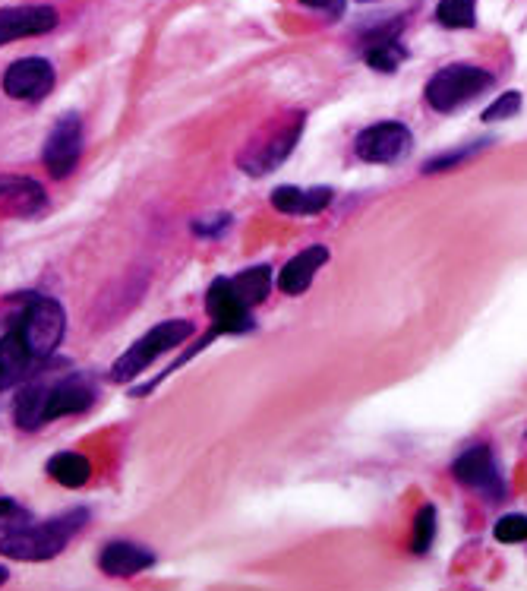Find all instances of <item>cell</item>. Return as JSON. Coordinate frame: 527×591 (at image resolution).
Instances as JSON below:
<instances>
[{"mask_svg": "<svg viewBox=\"0 0 527 591\" xmlns=\"http://www.w3.org/2000/svg\"><path fill=\"white\" fill-rule=\"evenodd\" d=\"M521 111V92L509 89V92H502L499 98H493L490 105L483 108V121L486 124H493V121H509V117H515Z\"/></svg>", "mask_w": 527, "mask_h": 591, "instance_id": "cell-24", "label": "cell"}, {"mask_svg": "<svg viewBox=\"0 0 527 591\" xmlns=\"http://www.w3.org/2000/svg\"><path fill=\"white\" fill-rule=\"evenodd\" d=\"M231 225L228 215H212V219H199L193 222V231L202 234V238H209V234H218V231H225Z\"/></svg>", "mask_w": 527, "mask_h": 591, "instance_id": "cell-26", "label": "cell"}, {"mask_svg": "<svg viewBox=\"0 0 527 591\" xmlns=\"http://www.w3.org/2000/svg\"><path fill=\"white\" fill-rule=\"evenodd\" d=\"M155 563V554L143 544H133V541H111L101 547L98 554V566L101 573L111 576V579H130L139 576L143 569H149Z\"/></svg>", "mask_w": 527, "mask_h": 591, "instance_id": "cell-16", "label": "cell"}, {"mask_svg": "<svg viewBox=\"0 0 527 591\" xmlns=\"http://www.w3.org/2000/svg\"><path fill=\"white\" fill-rule=\"evenodd\" d=\"M300 133H303V114L297 117V121H291L281 133L269 136L266 143H259L250 152H243L240 155V168L247 174H253V177L269 174L272 168H278L294 152V146L300 143Z\"/></svg>", "mask_w": 527, "mask_h": 591, "instance_id": "cell-12", "label": "cell"}, {"mask_svg": "<svg viewBox=\"0 0 527 591\" xmlns=\"http://www.w3.org/2000/svg\"><path fill=\"white\" fill-rule=\"evenodd\" d=\"M414 149V133L401 121H379L357 133L354 155L367 165H392L408 159Z\"/></svg>", "mask_w": 527, "mask_h": 591, "instance_id": "cell-6", "label": "cell"}, {"mask_svg": "<svg viewBox=\"0 0 527 591\" xmlns=\"http://www.w3.org/2000/svg\"><path fill=\"white\" fill-rule=\"evenodd\" d=\"M335 200L332 187H275L272 190V206L285 215H316Z\"/></svg>", "mask_w": 527, "mask_h": 591, "instance_id": "cell-17", "label": "cell"}, {"mask_svg": "<svg viewBox=\"0 0 527 591\" xmlns=\"http://www.w3.org/2000/svg\"><path fill=\"white\" fill-rule=\"evenodd\" d=\"M360 4H370V0H360Z\"/></svg>", "mask_w": 527, "mask_h": 591, "instance_id": "cell-30", "label": "cell"}, {"mask_svg": "<svg viewBox=\"0 0 527 591\" xmlns=\"http://www.w3.org/2000/svg\"><path fill=\"white\" fill-rule=\"evenodd\" d=\"M493 538L499 544H521L527 541V516L521 512H509V516H502L493 528Z\"/></svg>", "mask_w": 527, "mask_h": 591, "instance_id": "cell-25", "label": "cell"}, {"mask_svg": "<svg viewBox=\"0 0 527 591\" xmlns=\"http://www.w3.org/2000/svg\"><path fill=\"white\" fill-rule=\"evenodd\" d=\"M86 522H89V512L73 509V512H64V516L48 519V522L13 528L0 538V554L10 560H26V563L54 560L57 554H64L67 544L83 531Z\"/></svg>", "mask_w": 527, "mask_h": 591, "instance_id": "cell-2", "label": "cell"}, {"mask_svg": "<svg viewBox=\"0 0 527 591\" xmlns=\"http://www.w3.org/2000/svg\"><path fill=\"white\" fill-rule=\"evenodd\" d=\"M35 370H38V361L32 358L23 332L13 323L4 336H0V392L19 386L26 377H32Z\"/></svg>", "mask_w": 527, "mask_h": 591, "instance_id": "cell-15", "label": "cell"}, {"mask_svg": "<svg viewBox=\"0 0 527 591\" xmlns=\"http://www.w3.org/2000/svg\"><path fill=\"white\" fill-rule=\"evenodd\" d=\"M493 146V140H480V143H468L464 149H455V152H442V155H436V159H430L427 162V174H439V171H452V168H458V165H464V162H471L474 155H480L483 149H490Z\"/></svg>", "mask_w": 527, "mask_h": 591, "instance_id": "cell-23", "label": "cell"}, {"mask_svg": "<svg viewBox=\"0 0 527 591\" xmlns=\"http://www.w3.org/2000/svg\"><path fill=\"white\" fill-rule=\"evenodd\" d=\"M363 57H367V64L379 73H395L398 64L404 61V48L395 38H376V42L363 51Z\"/></svg>", "mask_w": 527, "mask_h": 591, "instance_id": "cell-21", "label": "cell"}, {"mask_svg": "<svg viewBox=\"0 0 527 591\" xmlns=\"http://www.w3.org/2000/svg\"><path fill=\"white\" fill-rule=\"evenodd\" d=\"M48 475L60 487L76 490L92 478V462L83 456V452H57V456L48 459Z\"/></svg>", "mask_w": 527, "mask_h": 591, "instance_id": "cell-18", "label": "cell"}, {"mask_svg": "<svg viewBox=\"0 0 527 591\" xmlns=\"http://www.w3.org/2000/svg\"><path fill=\"white\" fill-rule=\"evenodd\" d=\"M98 399L86 373H64L54 380H35L16 396L13 418L23 430H38L64 415H83Z\"/></svg>", "mask_w": 527, "mask_h": 591, "instance_id": "cell-1", "label": "cell"}, {"mask_svg": "<svg viewBox=\"0 0 527 591\" xmlns=\"http://www.w3.org/2000/svg\"><path fill=\"white\" fill-rule=\"evenodd\" d=\"M54 89V67L45 57H23L4 73V92L16 102H42Z\"/></svg>", "mask_w": 527, "mask_h": 591, "instance_id": "cell-10", "label": "cell"}, {"mask_svg": "<svg viewBox=\"0 0 527 591\" xmlns=\"http://www.w3.org/2000/svg\"><path fill=\"white\" fill-rule=\"evenodd\" d=\"M231 285L240 294L243 304H247V307H259L272 294L275 279H272V269L269 266H253V269H243L240 275H234Z\"/></svg>", "mask_w": 527, "mask_h": 591, "instance_id": "cell-19", "label": "cell"}, {"mask_svg": "<svg viewBox=\"0 0 527 591\" xmlns=\"http://www.w3.org/2000/svg\"><path fill=\"white\" fill-rule=\"evenodd\" d=\"M48 206L45 187L32 177H0V215L7 219H32Z\"/></svg>", "mask_w": 527, "mask_h": 591, "instance_id": "cell-13", "label": "cell"}, {"mask_svg": "<svg viewBox=\"0 0 527 591\" xmlns=\"http://www.w3.org/2000/svg\"><path fill=\"white\" fill-rule=\"evenodd\" d=\"M452 475L458 484L477 490V494L490 497V500H499L505 494V481H502V471L496 465V456L490 446H471L464 449L461 456L452 462Z\"/></svg>", "mask_w": 527, "mask_h": 591, "instance_id": "cell-9", "label": "cell"}, {"mask_svg": "<svg viewBox=\"0 0 527 591\" xmlns=\"http://www.w3.org/2000/svg\"><path fill=\"white\" fill-rule=\"evenodd\" d=\"M300 7L322 10V13H329V16H341L344 13V0H300Z\"/></svg>", "mask_w": 527, "mask_h": 591, "instance_id": "cell-27", "label": "cell"}, {"mask_svg": "<svg viewBox=\"0 0 527 591\" xmlns=\"http://www.w3.org/2000/svg\"><path fill=\"white\" fill-rule=\"evenodd\" d=\"M436 19L445 29H474L477 26V0H439Z\"/></svg>", "mask_w": 527, "mask_h": 591, "instance_id": "cell-20", "label": "cell"}, {"mask_svg": "<svg viewBox=\"0 0 527 591\" xmlns=\"http://www.w3.org/2000/svg\"><path fill=\"white\" fill-rule=\"evenodd\" d=\"M10 579V573H7V566H0V588H4V582Z\"/></svg>", "mask_w": 527, "mask_h": 591, "instance_id": "cell-29", "label": "cell"}, {"mask_svg": "<svg viewBox=\"0 0 527 591\" xmlns=\"http://www.w3.org/2000/svg\"><path fill=\"white\" fill-rule=\"evenodd\" d=\"M13 323L19 326V332H23L32 358L38 364H45L57 351V345L64 342L67 313H64V307H60V301L45 298V294H29L23 313H19Z\"/></svg>", "mask_w": 527, "mask_h": 591, "instance_id": "cell-5", "label": "cell"}, {"mask_svg": "<svg viewBox=\"0 0 527 591\" xmlns=\"http://www.w3.org/2000/svg\"><path fill=\"white\" fill-rule=\"evenodd\" d=\"M436 528H439V516H436V506L427 503L414 519V535H411V550L417 557L430 554V547L436 541Z\"/></svg>", "mask_w": 527, "mask_h": 591, "instance_id": "cell-22", "label": "cell"}, {"mask_svg": "<svg viewBox=\"0 0 527 591\" xmlns=\"http://www.w3.org/2000/svg\"><path fill=\"white\" fill-rule=\"evenodd\" d=\"M329 256H332L329 247H322V244H313L307 250H300L297 256H291V260L281 266L278 279H275L278 291L288 294V298H300V294L313 285L316 272L329 263Z\"/></svg>", "mask_w": 527, "mask_h": 591, "instance_id": "cell-14", "label": "cell"}, {"mask_svg": "<svg viewBox=\"0 0 527 591\" xmlns=\"http://www.w3.org/2000/svg\"><path fill=\"white\" fill-rule=\"evenodd\" d=\"M493 83L496 80L490 70L474 67V64H449L430 76L427 89H423V98H427V105L433 111L452 114L468 102H474V98L483 95Z\"/></svg>", "mask_w": 527, "mask_h": 591, "instance_id": "cell-4", "label": "cell"}, {"mask_svg": "<svg viewBox=\"0 0 527 591\" xmlns=\"http://www.w3.org/2000/svg\"><path fill=\"white\" fill-rule=\"evenodd\" d=\"M57 10L48 4H29V7H4L0 10V48L13 45L19 38L45 35L57 26Z\"/></svg>", "mask_w": 527, "mask_h": 591, "instance_id": "cell-11", "label": "cell"}, {"mask_svg": "<svg viewBox=\"0 0 527 591\" xmlns=\"http://www.w3.org/2000/svg\"><path fill=\"white\" fill-rule=\"evenodd\" d=\"M193 332H196V323H190V320H165V323L152 326L146 336H139L111 364V373H108L111 383H133L139 373H146L161 358V354H168V351L184 345Z\"/></svg>", "mask_w": 527, "mask_h": 591, "instance_id": "cell-3", "label": "cell"}, {"mask_svg": "<svg viewBox=\"0 0 527 591\" xmlns=\"http://www.w3.org/2000/svg\"><path fill=\"white\" fill-rule=\"evenodd\" d=\"M79 155H83V121L76 114H64L48 133L42 162L54 181H64V177L76 171Z\"/></svg>", "mask_w": 527, "mask_h": 591, "instance_id": "cell-7", "label": "cell"}, {"mask_svg": "<svg viewBox=\"0 0 527 591\" xmlns=\"http://www.w3.org/2000/svg\"><path fill=\"white\" fill-rule=\"evenodd\" d=\"M206 310L212 317V332L215 336H243L256 326L253 307L240 301L231 279H215L206 291Z\"/></svg>", "mask_w": 527, "mask_h": 591, "instance_id": "cell-8", "label": "cell"}, {"mask_svg": "<svg viewBox=\"0 0 527 591\" xmlns=\"http://www.w3.org/2000/svg\"><path fill=\"white\" fill-rule=\"evenodd\" d=\"M16 512H19L16 500H10V497H0V519H7V516H16Z\"/></svg>", "mask_w": 527, "mask_h": 591, "instance_id": "cell-28", "label": "cell"}]
</instances>
